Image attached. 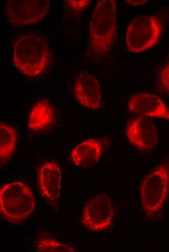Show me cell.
<instances>
[{
    "instance_id": "8fae6325",
    "label": "cell",
    "mask_w": 169,
    "mask_h": 252,
    "mask_svg": "<svg viewBox=\"0 0 169 252\" xmlns=\"http://www.w3.org/2000/svg\"><path fill=\"white\" fill-rule=\"evenodd\" d=\"M61 173L54 162L42 165L38 173L40 189L45 198L51 205H56L61 193Z\"/></svg>"
},
{
    "instance_id": "52a82bcc",
    "label": "cell",
    "mask_w": 169,
    "mask_h": 252,
    "mask_svg": "<svg viewBox=\"0 0 169 252\" xmlns=\"http://www.w3.org/2000/svg\"><path fill=\"white\" fill-rule=\"evenodd\" d=\"M114 210L110 198L101 193L89 199L86 203L81 222L92 232L105 230L111 224Z\"/></svg>"
},
{
    "instance_id": "9c48e42d",
    "label": "cell",
    "mask_w": 169,
    "mask_h": 252,
    "mask_svg": "<svg viewBox=\"0 0 169 252\" xmlns=\"http://www.w3.org/2000/svg\"><path fill=\"white\" fill-rule=\"evenodd\" d=\"M127 108L138 116L159 118L169 121V109L159 96L153 94L138 93L132 94Z\"/></svg>"
},
{
    "instance_id": "e0dca14e",
    "label": "cell",
    "mask_w": 169,
    "mask_h": 252,
    "mask_svg": "<svg viewBox=\"0 0 169 252\" xmlns=\"http://www.w3.org/2000/svg\"><path fill=\"white\" fill-rule=\"evenodd\" d=\"M66 6H68L75 12L79 13L82 11L90 4L91 0H66Z\"/></svg>"
},
{
    "instance_id": "30bf717a",
    "label": "cell",
    "mask_w": 169,
    "mask_h": 252,
    "mask_svg": "<svg viewBox=\"0 0 169 252\" xmlns=\"http://www.w3.org/2000/svg\"><path fill=\"white\" fill-rule=\"evenodd\" d=\"M74 94L83 106L93 110L100 108L101 99L100 84L94 75L84 73L78 76L74 87Z\"/></svg>"
},
{
    "instance_id": "2e32d148",
    "label": "cell",
    "mask_w": 169,
    "mask_h": 252,
    "mask_svg": "<svg viewBox=\"0 0 169 252\" xmlns=\"http://www.w3.org/2000/svg\"><path fill=\"white\" fill-rule=\"evenodd\" d=\"M158 86L169 97V60L161 70L159 75Z\"/></svg>"
},
{
    "instance_id": "3957f363",
    "label": "cell",
    "mask_w": 169,
    "mask_h": 252,
    "mask_svg": "<svg viewBox=\"0 0 169 252\" xmlns=\"http://www.w3.org/2000/svg\"><path fill=\"white\" fill-rule=\"evenodd\" d=\"M35 202L30 188L23 183L11 182L1 187L0 210L6 220L17 224L34 210Z\"/></svg>"
},
{
    "instance_id": "277c9868",
    "label": "cell",
    "mask_w": 169,
    "mask_h": 252,
    "mask_svg": "<svg viewBox=\"0 0 169 252\" xmlns=\"http://www.w3.org/2000/svg\"><path fill=\"white\" fill-rule=\"evenodd\" d=\"M169 189V162L157 166L140 186L141 202L145 215L155 217L161 211Z\"/></svg>"
},
{
    "instance_id": "ac0fdd59",
    "label": "cell",
    "mask_w": 169,
    "mask_h": 252,
    "mask_svg": "<svg viewBox=\"0 0 169 252\" xmlns=\"http://www.w3.org/2000/svg\"><path fill=\"white\" fill-rule=\"evenodd\" d=\"M124 2L132 5L138 6L145 5L148 0H125Z\"/></svg>"
},
{
    "instance_id": "7c38bea8",
    "label": "cell",
    "mask_w": 169,
    "mask_h": 252,
    "mask_svg": "<svg viewBox=\"0 0 169 252\" xmlns=\"http://www.w3.org/2000/svg\"><path fill=\"white\" fill-rule=\"evenodd\" d=\"M102 151V145L98 139H89L78 144L71 151L70 157L76 166L89 168L98 161Z\"/></svg>"
},
{
    "instance_id": "6da1fadb",
    "label": "cell",
    "mask_w": 169,
    "mask_h": 252,
    "mask_svg": "<svg viewBox=\"0 0 169 252\" xmlns=\"http://www.w3.org/2000/svg\"><path fill=\"white\" fill-rule=\"evenodd\" d=\"M88 53L96 56L106 55L117 33V1L98 0L90 25Z\"/></svg>"
},
{
    "instance_id": "7a4b0ae2",
    "label": "cell",
    "mask_w": 169,
    "mask_h": 252,
    "mask_svg": "<svg viewBox=\"0 0 169 252\" xmlns=\"http://www.w3.org/2000/svg\"><path fill=\"white\" fill-rule=\"evenodd\" d=\"M13 61L19 71L29 77L41 74L51 61V53L46 41L39 35L24 34L15 41Z\"/></svg>"
},
{
    "instance_id": "5b68a950",
    "label": "cell",
    "mask_w": 169,
    "mask_h": 252,
    "mask_svg": "<svg viewBox=\"0 0 169 252\" xmlns=\"http://www.w3.org/2000/svg\"><path fill=\"white\" fill-rule=\"evenodd\" d=\"M162 31V23L158 16H136L126 29L125 43L127 51L131 53H139L153 47L159 41Z\"/></svg>"
},
{
    "instance_id": "5bb4252c",
    "label": "cell",
    "mask_w": 169,
    "mask_h": 252,
    "mask_svg": "<svg viewBox=\"0 0 169 252\" xmlns=\"http://www.w3.org/2000/svg\"><path fill=\"white\" fill-rule=\"evenodd\" d=\"M16 129L9 125L0 123V162L6 164L13 154L17 143Z\"/></svg>"
},
{
    "instance_id": "8992f818",
    "label": "cell",
    "mask_w": 169,
    "mask_h": 252,
    "mask_svg": "<svg viewBox=\"0 0 169 252\" xmlns=\"http://www.w3.org/2000/svg\"><path fill=\"white\" fill-rule=\"evenodd\" d=\"M50 8L49 0H9L5 13L11 25L21 27L39 23L46 16Z\"/></svg>"
},
{
    "instance_id": "ba28073f",
    "label": "cell",
    "mask_w": 169,
    "mask_h": 252,
    "mask_svg": "<svg viewBox=\"0 0 169 252\" xmlns=\"http://www.w3.org/2000/svg\"><path fill=\"white\" fill-rule=\"evenodd\" d=\"M126 134L129 142L141 150L152 149L158 141L157 128L148 117L137 116L126 125Z\"/></svg>"
},
{
    "instance_id": "9a60e30c",
    "label": "cell",
    "mask_w": 169,
    "mask_h": 252,
    "mask_svg": "<svg viewBox=\"0 0 169 252\" xmlns=\"http://www.w3.org/2000/svg\"><path fill=\"white\" fill-rule=\"evenodd\" d=\"M36 251L39 252H74V249L68 244L61 242L49 237L38 239L36 243Z\"/></svg>"
},
{
    "instance_id": "4fadbf2b",
    "label": "cell",
    "mask_w": 169,
    "mask_h": 252,
    "mask_svg": "<svg viewBox=\"0 0 169 252\" xmlns=\"http://www.w3.org/2000/svg\"><path fill=\"white\" fill-rule=\"evenodd\" d=\"M53 111L49 101L41 99L37 101L30 111L28 127L33 131L41 130L52 123Z\"/></svg>"
}]
</instances>
